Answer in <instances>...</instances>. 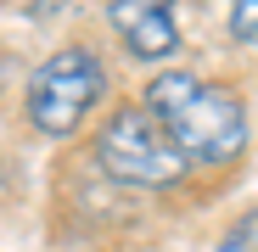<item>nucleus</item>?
<instances>
[{
	"instance_id": "f257e3e1",
	"label": "nucleus",
	"mask_w": 258,
	"mask_h": 252,
	"mask_svg": "<svg viewBox=\"0 0 258 252\" xmlns=\"http://www.w3.org/2000/svg\"><path fill=\"white\" fill-rule=\"evenodd\" d=\"M185 162H236L247 146V107L236 90L197 73H157L141 101Z\"/></svg>"
},
{
	"instance_id": "f03ea898",
	"label": "nucleus",
	"mask_w": 258,
	"mask_h": 252,
	"mask_svg": "<svg viewBox=\"0 0 258 252\" xmlns=\"http://www.w3.org/2000/svg\"><path fill=\"white\" fill-rule=\"evenodd\" d=\"M107 96V67L96 51H84V45H68L56 56L39 62L34 84H28V118H34V129L39 135H73L84 118H90V107Z\"/></svg>"
},
{
	"instance_id": "7ed1b4c3",
	"label": "nucleus",
	"mask_w": 258,
	"mask_h": 252,
	"mask_svg": "<svg viewBox=\"0 0 258 252\" xmlns=\"http://www.w3.org/2000/svg\"><path fill=\"white\" fill-rule=\"evenodd\" d=\"M96 157H101V168L118 185H141V191H163V185H174L191 168L146 107L112 112L107 129H101V140H96Z\"/></svg>"
},
{
	"instance_id": "20e7f679",
	"label": "nucleus",
	"mask_w": 258,
	"mask_h": 252,
	"mask_svg": "<svg viewBox=\"0 0 258 252\" xmlns=\"http://www.w3.org/2000/svg\"><path fill=\"white\" fill-rule=\"evenodd\" d=\"M112 28H118V39L135 56H146V62H157V56H168L180 45V17H174V0H112Z\"/></svg>"
},
{
	"instance_id": "39448f33",
	"label": "nucleus",
	"mask_w": 258,
	"mask_h": 252,
	"mask_svg": "<svg viewBox=\"0 0 258 252\" xmlns=\"http://www.w3.org/2000/svg\"><path fill=\"white\" fill-rule=\"evenodd\" d=\"M230 34L241 45H258V0H230Z\"/></svg>"
}]
</instances>
